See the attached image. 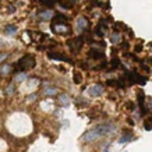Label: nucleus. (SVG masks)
Here are the masks:
<instances>
[{
	"label": "nucleus",
	"mask_w": 152,
	"mask_h": 152,
	"mask_svg": "<svg viewBox=\"0 0 152 152\" xmlns=\"http://www.w3.org/2000/svg\"><path fill=\"white\" fill-rule=\"evenodd\" d=\"M77 25H78V28L81 29V31H84V29H87L88 28L89 23H88V20L85 18V17H80V18L77 20Z\"/></svg>",
	"instance_id": "0eeeda50"
},
{
	"label": "nucleus",
	"mask_w": 152,
	"mask_h": 152,
	"mask_svg": "<svg viewBox=\"0 0 152 152\" xmlns=\"http://www.w3.org/2000/svg\"><path fill=\"white\" fill-rule=\"evenodd\" d=\"M41 4H45V6H53L55 3H57L59 0H39Z\"/></svg>",
	"instance_id": "4468645a"
},
{
	"label": "nucleus",
	"mask_w": 152,
	"mask_h": 152,
	"mask_svg": "<svg viewBox=\"0 0 152 152\" xmlns=\"http://www.w3.org/2000/svg\"><path fill=\"white\" fill-rule=\"evenodd\" d=\"M7 56H9L7 53H3V55H0V63H1V61H4V59L7 57Z\"/></svg>",
	"instance_id": "aec40b11"
},
{
	"label": "nucleus",
	"mask_w": 152,
	"mask_h": 152,
	"mask_svg": "<svg viewBox=\"0 0 152 152\" xmlns=\"http://www.w3.org/2000/svg\"><path fill=\"white\" fill-rule=\"evenodd\" d=\"M35 67V59H34V56L31 55H27L21 57L18 60V63H17V70L18 71H23V70H31Z\"/></svg>",
	"instance_id": "f03ea898"
},
{
	"label": "nucleus",
	"mask_w": 152,
	"mask_h": 152,
	"mask_svg": "<svg viewBox=\"0 0 152 152\" xmlns=\"http://www.w3.org/2000/svg\"><path fill=\"white\" fill-rule=\"evenodd\" d=\"M38 17L41 20H50L53 17V13H52L50 10H45V11H41V13L38 14Z\"/></svg>",
	"instance_id": "6e6552de"
},
{
	"label": "nucleus",
	"mask_w": 152,
	"mask_h": 152,
	"mask_svg": "<svg viewBox=\"0 0 152 152\" xmlns=\"http://www.w3.org/2000/svg\"><path fill=\"white\" fill-rule=\"evenodd\" d=\"M145 130H152V119L145 121Z\"/></svg>",
	"instance_id": "a211bd4d"
},
{
	"label": "nucleus",
	"mask_w": 152,
	"mask_h": 152,
	"mask_svg": "<svg viewBox=\"0 0 152 152\" xmlns=\"http://www.w3.org/2000/svg\"><path fill=\"white\" fill-rule=\"evenodd\" d=\"M74 83L75 84H81L83 83V75L80 71H74Z\"/></svg>",
	"instance_id": "9b49d317"
},
{
	"label": "nucleus",
	"mask_w": 152,
	"mask_h": 152,
	"mask_svg": "<svg viewBox=\"0 0 152 152\" xmlns=\"http://www.w3.org/2000/svg\"><path fill=\"white\" fill-rule=\"evenodd\" d=\"M27 78V74H18L15 78H14V81H18V83H21L23 80H25Z\"/></svg>",
	"instance_id": "dca6fc26"
},
{
	"label": "nucleus",
	"mask_w": 152,
	"mask_h": 152,
	"mask_svg": "<svg viewBox=\"0 0 152 152\" xmlns=\"http://www.w3.org/2000/svg\"><path fill=\"white\" fill-rule=\"evenodd\" d=\"M112 66L113 67H119V59L117 57H115V59L112 60Z\"/></svg>",
	"instance_id": "6ab92c4d"
},
{
	"label": "nucleus",
	"mask_w": 152,
	"mask_h": 152,
	"mask_svg": "<svg viewBox=\"0 0 152 152\" xmlns=\"http://www.w3.org/2000/svg\"><path fill=\"white\" fill-rule=\"evenodd\" d=\"M53 24H67V17H64V15H56L53 18Z\"/></svg>",
	"instance_id": "1a4fd4ad"
},
{
	"label": "nucleus",
	"mask_w": 152,
	"mask_h": 152,
	"mask_svg": "<svg viewBox=\"0 0 152 152\" xmlns=\"http://www.w3.org/2000/svg\"><path fill=\"white\" fill-rule=\"evenodd\" d=\"M0 46H1V42H0Z\"/></svg>",
	"instance_id": "5701e85b"
},
{
	"label": "nucleus",
	"mask_w": 152,
	"mask_h": 152,
	"mask_svg": "<svg viewBox=\"0 0 152 152\" xmlns=\"http://www.w3.org/2000/svg\"><path fill=\"white\" fill-rule=\"evenodd\" d=\"M67 45H69L70 49L73 50V53H78V52L81 50V46H83V38L77 37V38H73V39H69V41H67Z\"/></svg>",
	"instance_id": "20e7f679"
},
{
	"label": "nucleus",
	"mask_w": 152,
	"mask_h": 152,
	"mask_svg": "<svg viewBox=\"0 0 152 152\" xmlns=\"http://www.w3.org/2000/svg\"><path fill=\"white\" fill-rule=\"evenodd\" d=\"M116 131V127L113 124H99L96 126L95 129L89 130L83 135V140L85 142H91V141H95V140L101 138L103 135H107V134Z\"/></svg>",
	"instance_id": "f257e3e1"
},
{
	"label": "nucleus",
	"mask_w": 152,
	"mask_h": 152,
	"mask_svg": "<svg viewBox=\"0 0 152 152\" xmlns=\"http://www.w3.org/2000/svg\"><path fill=\"white\" fill-rule=\"evenodd\" d=\"M103 152H109V148L105 147V148H103Z\"/></svg>",
	"instance_id": "4be33fe9"
},
{
	"label": "nucleus",
	"mask_w": 152,
	"mask_h": 152,
	"mask_svg": "<svg viewBox=\"0 0 152 152\" xmlns=\"http://www.w3.org/2000/svg\"><path fill=\"white\" fill-rule=\"evenodd\" d=\"M112 42H113V43H119L120 42V35L119 34H113V35H112Z\"/></svg>",
	"instance_id": "f3484780"
},
{
	"label": "nucleus",
	"mask_w": 152,
	"mask_h": 152,
	"mask_svg": "<svg viewBox=\"0 0 152 152\" xmlns=\"http://www.w3.org/2000/svg\"><path fill=\"white\" fill-rule=\"evenodd\" d=\"M48 56H49V59H53V60H64V61H69L70 60L66 55H63V53H56V52H49Z\"/></svg>",
	"instance_id": "423d86ee"
},
{
	"label": "nucleus",
	"mask_w": 152,
	"mask_h": 152,
	"mask_svg": "<svg viewBox=\"0 0 152 152\" xmlns=\"http://www.w3.org/2000/svg\"><path fill=\"white\" fill-rule=\"evenodd\" d=\"M17 31V28L14 27V25H9V27H6V32L7 34H14Z\"/></svg>",
	"instance_id": "2eb2a0df"
},
{
	"label": "nucleus",
	"mask_w": 152,
	"mask_h": 152,
	"mask_svg": "<svg viewBox=\"0 0 152 152\" xmlns=\"http://www.w3.org/2000/svg\"><path fill=\"white\" fill-rule=\"evenodd\" d=\"M102 92H103V87L102 85H98V84H95V85H91V87L88 88V95L89 96H101Z\"/></svg>",
	"instance_id": "39448f33"
},
{
	"label": "nucleus",
	"mask_w": 152,
	"mask_h": 152,
	"mask_svg": "<svg viewBox=\"0 0 152 152\" xmlns=\"http://www.w3.org/2000/svg\"><path fill=\"white\" fill-rule=\"evenodd\" d=\"M59 103L61 106H67V105H70V99H69V96L67 95H60L59 96Z\"/></svg>",
	"instance_id": "9d476101"
},
{
	"label": "nucleus",
	"mask_w": 152,
	"mask_h": 152,
	"mask_svg": "<svg viewBox=\"0 0 152 152\" xmlns=\"http://www.w3.org/2000/svg\"><path fill=\"white\" fill-rule=\"evenodd\" d=\"M9 71H10V67L9 66H6L4 69H3V73H9Z\"/></svg>",
	"instance_id": "412c9836"
},
{
	"label": "nucleus",
	"mask_w": 152,
	"mask_h": 152,
	"mask_svg": "<svg viewBox=\"0 0 152 152\" xmlns=\"http://www.w3.org/2000/svg\"><path fill=\"white\" fill-rule=\"evenodd\" d=\"M131 140H133V134H124V135H123V138H120V142L124 144V142L131 141Z\"/></svg>",
	"instance_id": "ddd939ff"
},
{
	"label": "nucleus",
	"mask_w": 152,
	"mask_h": 152,
	"mask_svg": "<svg viewBox=\"0 0 152 152\" xmlns=\"http://www.w3.org/2000/svg\"><path fill=\"white\" fill-rule=\"evenodd\" d=\"M57 92H59V89L56 87H50V88H46V89H45V94L49 95V96H52V95H55V94H57Z\"/></svg>",
	"instance_id": "f8f14e48"
},
{
	"label": "nucleus",
	"mask_w": 152,
	"mask_h": 152,
	"mask_svg": "<svg viewBox=\"0 0 152 152\" xmlns=\"http://www.w3.org/2000/svg\"><path fill=\"white\" fill-rule=\"evenodd\" d=\"M52 31L56 35H70L71 34V28L67 24H52Z\"/></svg>",
	"instance_id": "7ed1b4c3"
}]
</instances>
